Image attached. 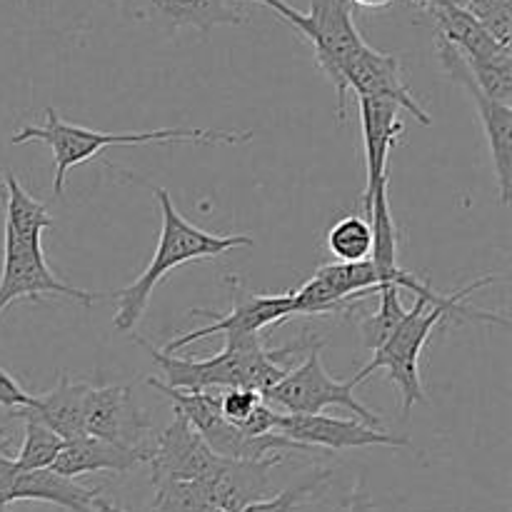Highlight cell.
<instances>
[{"label": "cell", "instance_id": "cell-1", "mask_svg": "<svg viewBox=\"0 0 512 512\" xmlns=\"http://www.w3.org/2000/svg\"><path fill=\"white\" fill-rule=\"evenodd\" d=\"M495 280H498V275H485V278L475 280L473 285H465V288L455 290V293H448V298L443 300H415V305L408 310V315H405L403 323L398 325V330L385 340V345H380V348L375 350L373 360L355 375V385L365 383V380L373 373H378V370H385L390 383L398 388L403 415L408 418L413 405L428 403L423 380H420V355H423V348L428 345L430 333H433L443 320L458 318L508 325V320H505L503 315L488 313V310L480 308H470V305L465 303L468 295L485 288V285L495 283Z\"/></svg>", "mask_w": 512, "mask_h": 512}, {"label": "cell", "instance_id": "cell-2", "mask_svg": "<svg viewBox=\"0 0 512 512\" xmlns=\"http://www.w3.org/2000/svg\"><path fill=\"white\" fill-rule=\"evenodd\" d=\"M160 365L168 388L185 393H213V390L250 388L265 395L288 375L285 358L298 348H265L258 333L225 335V345L213 358H175L153 348L148 340L133 335Z\"/></svg>", "mask_w": 512, "mask_h": 512}, {"label": "cell", "instance_id": "cell-3", "mask_svg": "<svg viewBox=\"0 0 512 512\" xmlns=\"http://www.w3.org/2000/svg\"><path fill=\"white\" fill-rule=\"evenodd\" d=\"M45 143L55 160L53 198H63L65 180L75 165L98 158L105 148H120V145H170V143H193V145H240L253 140L250 130H220V128H160L143 130V133H103V130L83 128V125L65 123L53 108H45L43 125H23L13 135V145L23 143Z\"/></svg>", "mask_w": 512, "mask_h": 512}, {"label": "cell", "instance_id": "cell-4", "mask_svg": "<svg viewBox=\"0 0 512 512\" xmlns=\"http://www.w3.org/2000/svg\"><path fill=\"white\" fill-rule=\"evenodd\" d=\"M153 193L158 195L160 215H163L158 250H155L148 268H145L128 288L118 290V293L113 295L115 303H118L113 328L118 330V333H133L135 325L140 323V318H143L145 310H148L153 290L158 288V283L170 273V270L180 268V265L185 263H193V260H215L220 258V255L230 253V250L253 248L255 245L250 235H218L198 228V225H193L188 218L180 215V210L175 208L168 190L153 188Z\"/></svg>", "mask_w": 512, "mask_h": 512}, {"label": "cell", "instance_id": "cell-5", "mask_svg": "<svg viewBox=\"0 0 512 512\" xmlns=\"http://www.w3.org/2000/svg\"><path fill=\"white\" fill-rule=\"evenodd\" d=\"M285 20L310 45L318 68L328 75L338 98V123H345L348 85L345 68L365 48V38L355 25V8L350 0H310L308 13L293 8L288 0H253Z\"/></svg>", "mask_w": 512, "mask_h": 512}, {"label": "cell", "instance_id": "cell-6", "mask_svg": "<svg viewBox=\"0 0 512 512\" xmlns=\"http://www.w3.org/2000/svg\"><path fill=\"white\" fill-rule=\"evenodd\" d=\"M323 345V340H315L303 363L298 368H290L288 375L263 395L265 403L270 408L275 405L285 410V415H323L325 408H343L353 413L360 423L380 430L383 425L380 415L355 398V388H358L355 380H335L325 370L323 358H320Z\"/></svg>", "mask_w": 512, "mask_h": 512}, {"label": "cell", "instance_id": "cell-7", "mask_svg": "<svg viewBox=\"0 0 512 512\" xmlns=\"http://www.w3.org/2000/svg\"><path fill=\"white\" fill-rule=\"evenodd\" d=\"M40 295H60L80 305H95L100 295L80 290L60 280L48 268L43 245H28L3 230V270H0V315L20 298H40Z\"/></svg>", "mask_w": 512, "mask_h": 512}, {"label": "cell", "instance_id": "cell-8", "mask_svg": "<svg viewBox=\"0 0 512 512\" xmlns=\"http://www.w3.org/2000/svg\"><path fill=\"white\" fill-rule=\"evenodd\" d=\"M230 293H233V308L228 313H218V310H203L195 308L193 315H205L213 318L203 328H195L190 333L178 335L175 340L165 343L163 353L175 355L178 350L188 348L195 340L210 338V335H245V333H258V330L268 328V325L285 323L293 318V295H260L248 293L233 275L225 278Z\"/></svg>", "mask_w": 512, "mask_h": 512}, {"label": "cell", "instance_id": "cell-9", "mask_svg": "<svg viewBox=\"0 0 512 512\" xmlns=\"http://www.w3.org/2000/svg\"><path fill=\"white\" fill-rule=\"evenodd\" d=\"M438 48V58L443 63V70L455 80L458 85H463L465 93L473 100L475 110L480 115V123H483L485 138H488L490 148V160H493L495 180H498V193L500 203L510 205L512 198V108L510 105H500L495 100H490L488 95L480 93L478 85L470 78V70L465 65L463 55L448 45L445 40L438 38L435 43Z\"/></svg>", "mask_w": 512, "mask_h": 512}, {"label": "cell", "instance_id": "cell-10", "mask_svg": "<svg viewBox=\"0 0 512 512\" xmlns=\"http://www.w3.org/2000/svg\"><path fill=\"white\" fill-rule=\"evenodd\" d=\"M125 15L168 33L198 30L208 35L218 25H245L253 0H113Z\"/></svg>", "mask_w": 512, "mask_h": 512}, {"label": "cell", "instance_id": "cell-11", "mask_svg": "<svg viewBox=\"0 0 512 512\" xmlns=\"http://www.w3.org/2000/svg\"><path fill=\"white\" fill-rule=\"evenodd\" d=\"M85 435L125 448H153V425L133 400L128 385H90L85 395Z\"/></svg>", "mask_w": 512, "mask_h": 512}, {"label": "cell", "instance_id": "cell-12", "mask_svg": "<svg viewBox=\"0 0 512 512\" xmlns=\"http://www.w3.org/2000/svg\"><path fill=\"white\" fill-rule=\"evenodd\" d=\"M275 433L283 438L295 440L305 448L315 450H353V448H373V445H385V448H410V440L403 435L380 433L378 428L360 423V420L328 418V415H275Z\"/></svg>", "mask_w": 512, "mask_h": 512}, {"label": "cell", "instance_id": "cell-13", "mask_svg": "<svg viewBox=\"0 0 512 512\" xmlns=\"http://www.w3.org/2000/svg\"><path fill=\"white\" fill-rule=\"evenodd\" d=\"M280 463H283L280 453L263 460H230L218 455V463L200 483L215 510L243 512L250 505L273 498V470Z\"/></svg>", "mask_w": 512, "mask_h": 512}, {"label": "cell", "instance_id": "cell-14", "mask_svg": "<svg viewBox=\"0 0 512 512\" xmlns=\"http://www.w3.org/2000/svg\"><path fill=\"white\" fill-rule=\"evenodd\" d=\"M348 93L353 90L358 98H380L390 100L400 110H408L420 125H433V118L425 113L423 105L415 100L413 90L405 85L403 68H400L398 55L383 53V50L365 45L358 55L348 63L343 73Z\"/></svg>", "mask_w": 512, "mask_h": 512}, {"label": "cell", "instance_id": "cell-15", "mask_svg": "<svg viewBox=\"0 0 512 512\" xmlns=\"http://www.w3.org/2000/svg\"><path fill=\"white\" fill-rule=\"evenodd\" d=\"M360 108V128H363V148H365V190H363V213L370 215L373 195L383 185H388V163L390 153L398 148L400 135L405 125L400 120V108L390 100L380 98H358Z\"/></svg>", "mask_w": 512, "mask_h": 512}, {"label": "cell", "instance_id": "cell-16", "mask_svg": "<svg viewBox=\"0 0 512 512\" xmlns=\"http://www.w3.org/2000/svg\"><path fill=\"white\" fill-rule=\"evenodd\" d=\"M215 463H218V455L205 445V440L195 433L193 425L180 413H175V420L163 433L155 435L148 458L153 483H160V480H205Z\"/></svg>", "mask_w": 512, "mask_h": 512}, {"label": "cell", "instance_id": "cell-17", "mask_svg": "<svg viewBox=\"0 0 512 512\" xmlns=\"http://www.w3.org/2000/svg\"><path fill=\"white\" fill-rule=\"evenodd\" d=\"M153 448H125V445L110 443V440L80 435L63 445L55 458L53 470L65 478H80L88 473H130L138 465L148 463Z\"/></svg>", "mask_w": 512, "mask_h": 512}, {"label": "cell", "instance_id": "cell-18", "mask_svg": "<svg viewBox=\"0 0 512 512\" xmlns=\"http://www.w3.org/2000/svg\"><path fill=\"white\" fill-rule=\"evenodd\" d=\"M33 500V503H53L70 512H103V493L98 488H85L75 478L45 470H20L15 478L10 503Z\"/></svg>", "mask_w": 512, "mask_h": 512}, {"label": "cell", "instance_id": "cell-19", "mask_svg": "<svg viewBox=\"0 0 512 512\" xmlns=\"http://www.w3.org/2000/svg\"><path fill=\"white\" fill-rule=\"evenodd\" d=\"M90 383L85 380H73L65 373H60L58 383L53 390L43 395H35L33 408H28V413H33L40 423L48 425L55 435L70 443V440L85 435V395H88Z\"/></svg>", "mask_w": 512, "mask_h": 512}, {"label": "cell", "instance_id": "cell-20", "mask_svg": "<svg viewBox=\"0 0 512 512\" xmlns=\"http://www.w3.org/2000/svg\"><path fill=\"white\" fill-rule=\"evenodd\" d=\"M433 20L435 35L453 45L465 60H488L508 53V45H500L465 8H423Z\"/></svg>", "mask_w": 512, "mask_h": 512}, {"label": "cell", "instance_id": "cell-21", "mask_svg": "<svg viewBox=\"0 0 512 512\" xmlns=\"http://www.w3.org/2000/svg\"><path fill=\"white\" fill-rule=\"evenodd\" d=\"M0 190L5 198V230L28 245H43V233L53 228L48 208L30 198L10 170L0 173Z\"/></svg>", "mask_w": 512, "mask_h": 512}, {"label": "cell", "instance_id": "cell-22", "mask_svg": "<svg viewBox=\"0 0 512 512\" xmlns=\"http://www.w3.org/2000/svg\"><path fill=\"white\" fill-rule=\"evenodd\" d=\"M328 253L333 255V263H360L370 258L373 250V228L365 215L350 213L335 220L325 235Z\"/></svg>", "mask_w": 512, "mask_h": 512}, {"label": "cell", "instance_id": "cell-23", "mask_svg": "<svg viewBox=\"0 0 512 512\" xmlns=\"http://www.w3.org/2000/svg\"><path fill=\"white\" fill-rule=\"evenodd\" d=\"M18 418H23V443H20L15 465L18 470H45L53 468L55 458L63 450L65 440L55 435L45 423H40L28 410H18Z\"/></svg>", "mask_w": 512, "mask_h": 512}, {"label": "cell", "instance_id": "cell-24", "mask_svg": "<svg viewBox=\"0 0 512 512\" xmlns=\"http://www.w3.org/2000/svg\"><path fill=\"white\" fill-rule=\"evenodd\" d=\"M380 303L375 313H370L368 318L360 320V335H363V345L375 353L380 345H385V340L398 330V325L403 323L408 308L400 300V288L398 285H383L378 290Z\"/></svg>", "mask_w": 512, "mask_h": 512}, {"label": "cell", "instance_id": "cell-25", "mask_svg": "<svg viewBox=\"0 0 512 512\" xmlns=\"http://www.w3.org/2000/svg\"><path fill=\"white\" fill-rule=\"evenodd\" d=\"M153 512H213L200 480H160L153 483Z\"/></svg>", "mask_w": 512, "mask_h": 512}, {"label": "cell", "instance_id": "cell-26", "mask_svg": "<svg viewBox=\"0 0 512 512\" xmlns=\"http://www.w3.org/2000/svg\"><path fill=\"white\" fill-rule=\"evenodd\" d=\"M465 60V58H463ZM470 70V78L478 85L480 93L500 105H510L512 100V55H498L488 60H465Z\"/></svg>", "mask_w": 512, "mask_h": 512}, {"label": "cell", "instance_id": "cell-27", "mask_svg": "<svg viewBox=\"0 0 512 512\" xmlns=\"http://www.w3.org/2000/svg\"><path fill=\"white\" fill-rule=\"evenodd\" d=\"M330 470H323V473H315L313 478L305 480V483L295 485V488L283 490V493H275L273 498L263 500V503H255L250 508H245L243 512H295L300 510L303 505H308L320 490L325 488V483L330 480Z\"/></svg>", "mask_w": 512, "mask_h": 512}, {"label": "cell", "instance_id": "cell-28", "mask_svg": "<svg viewBox=\"0 0 512 512\" xmlns=\"http://www.w3.org/2000/svg\"><path fill=\"white\" fill-rule=\"evenodd\" d=\"M470 15L498 40L500 45L510 48V33H512V0H470L468 3Z\"/></svg>", "mask_w": 512, "mask_h": 512}, {"label": "cell", "instance_id": "cell-29", "mask_svg": "<svg viewBox=\"0 0 512 512\" xmlns=\"http://www.w3.org/2000/svg\"><path fill=\"white\" fill-rule=\"evenodd\" d=\"M215 398H218L220 415L238 430H243L245 423L255 415V410L265 403L263 395L250 388L220 390V393H215Z\"/></svg>", "mask_w": 512, "mask_h": 512}, {"label": "cell", "instance_id": "cell-30", "mask_svg": "<svg viewBox=\"0 0 512 512\" xmlns=\"http://www.w3.org/2000/svg\"><path fill=\"white\" fill-rule=\"evenodd\" d=\"M33 403H35V395L25 393L23 385H20L8 370L0 368V408L18 413V410L33 408Z\"/></svg>", "mask_w": 512, "mask_h": 512}, {"label": "cell", "instance_id": "cell-31", "mask_svg": "<svg viewBox=\"0 0 512 512\" xmlns=\"http://www.w3.org/2000/svg\"><path fill=\"white\" fill-rule=\"evenodd\" d=\"M345 512H375L373 500H370V495L365 493L363 480H358V485H355L353 493H350L348 503H345Z\"/></svg>", "mask_w": 512, "mask_h": 512}, {"label": "cell", "instance_id": "cell-32", "mask_svg": "<svg viewBox=\"0 0 512 512\" xmlns=\"http://www.w3.org/2000/svg\"><path fill=\"white\" fill-rule=\"evenodd\" d=\"M418 10L423 8H468L470 0H408Z\"/></svg>", "mask_w": 512, "mask_h": 512}, {"label": "cell", "instance_id": "cell-33", "mask_svg": "<svg viewBox=\"0 0 512 512\" xmlns=\"http://www.w3.org/2000/svg\"><path fill=\"white\" fill-rule=\"evenodd\" d=\"M393 3L395 0H350V5L360 10H383Z\"/></svg>", "mask_w": 512, "mask_h": 512}, {"label": "cell", "instance_id": "cell-34", "mask_svg": "<svg viewBox=\"0 0 512 512\" xmlns=\"http://www.w3.org/2000/svg\"><path fill=\"white\" fill-rule=\"evenodd\" d=\"M103 512H125L123 508H118V505H110L108 500H103V508H100Z\"/></svg>", "mask_w": 512, "mask_h": 512}, {"label": "cell", "instance_id": "cell-35", "mask_svg": "<svg viewBox=\"0 0 512 512\" xmlns=\"http://www.w3.org/2000/svg\"><path fill=\"white\" fill-rule=\"evenodd\" d=\"M213 512H223V510H213Z\"/></svg>", "mask_w": 512, "mask_h": 512}, {"label": "cell", "instance_id": "cell-36", "mask_svg": "<svg viewBox=\"0 0 512 512\" xmlns=\"http://www.w3.org/2000/svg\"><path fill=\"white\" fill-rule=\"evenodd\" d=\"M28 3H33V0H28Z\"/></svg>", "mask_w": 512, "mask_h": 512}]
</instances>
